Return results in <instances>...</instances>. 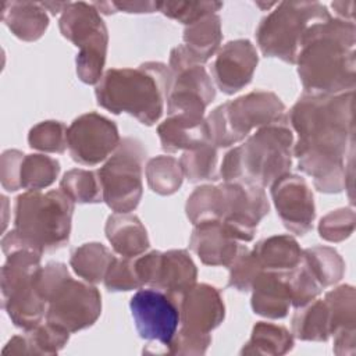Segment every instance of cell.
I'll return each mask as SVG.
<instances>
[{
  "instance_id": "1",
  "label": "cell",
  "mask_w": 356,
  "mask_h": 356,
  "mask_svg": "<svg viewBox=\"0 0 356 356\" xmlns=\"http://www.w3.org/2000/svg\"><path fill=\"white\" fill-rule=\"evenodd\" d=\"M355 90L341 95L303 93L288 113V124L298 134L293 154L298 168L313 178L323 193L346 188V164L355 149Z\"/></svg>"
},
{
  "instance_id": "2",
  "label": "cell",
  "mask_w": 356,
  "mask_h": 356,
  "mask_svg": "<svg viewBox=\"0 0 356 356\" xmlns=\"http://www.w3.org/2000/svg\"><path fill=\"white\" fill-rule=\"evenodd\" d=\"M355 22L330 17L305 33L295 64L306 95H341L356 86Z\"/></svg>"
},
{
  "instance_id": "3",
  "label": "cell",
  "mask_w": 356,
  "mask_h": 356,
  "mask_svg": "<svg viewBox=\"0 0 356 356\" xmlns=\"http://www.w3.org/2000/svg\"><path fill=\"white\" fill-rule=\"evenodd\" d=\"M171 81V70L159 61L136 68H110L97 82L95 96L107 111L127 113L150 127L163 115Z\"/></svg>"
},
{
  "instance_id": "4",
  "label": "cell",
  "mask_w": 356,
  "mask_h": 356,
  "mask_svg": "<svg viewBox=\"0 0 356 356\" xmlns=\"http://www.w3.org/2000/svg\"><path fill=\"white\" fill-rule=\"evenodd\" d=\"M293 131L288 122L256 129L222 159L220 177L224 182L246 181L263 188L289 174L293 153Z\"/></svg>"
},
{
  "instance_id": "5",
  "label": "cell",
  "mask_w": 356,
  "mask_h": 356,
  "mask_svg": "<svg viewBox=\"0 0 356 356\" xmlns=\"http://www.w3.org/2000/svg\"><path fill=\"white\" fill-rule=\"evenodd\" d=\"M75 203L61 191H26L14 204V228L32 248L54 252L68 243Z\"/></svg>"
},
{
  "instance_id": "6",
  "label": "cell",
  "mask_w": 356,
  "mask_h": 356,
  "mask_svg": "<svg viewBox=\"0 0 356 356\" xmlns=\"http://www.w3.org/2000/svg\"><path fill=\"white\" fill-rule=\"evenodd\" d=\"M278 122H288L286 107L270 90H252L222 103L206 118L209 139L216 147L234 146L246 139L253 129Z\"/></svg>"
},
{
  "instance_id": "7",
  "label": "cell",
  "mask_w": 356,
  "mask_h": 356,
  "mask_svg": "<svg viewBox=\"0 0 356 356\" xmlns=\"http://www.w3.org/2000/svg\"><path fill=\"white\" fill-rule=\"evenodd\" d=\"M331 15L318 1H281L261 18L256 29V42L266 57L295 64L305 33Z\"/></svg>"
},
{
  "instance_id": "8",
  "label": "cell",
  "mask_w": 356,
  "mask_h": 356,
  "mask_svg": "<svg viewBox=\"0 0 356 356\" xmlns=\"http://www.w3.org/2000/svg\"><path fill=\"white\" fill-rule=\"evenodd\" d=\"M1 267V306L15 327L28 331L46 318L47 303L38 293L33 277L40 267L42 253L22 248L6 254Z\"/></svg>"
},
{
  "instance_id": "9",
  "label": "cell",
  "mask_w": 356,
  "mask_h": 356,
  "mask_svg": "<svg viewBox=\"0 0 356 356\" xmlns=\"http://www.w3.org/2000/svg\"><path fill=\"white\" fill-rule=\"evenodd\" d=\"M58 28L61 35L79 51L75 58L76 75L86 85H97L103 76L107 56V26L92 3H67Z\"/></svg>"
},
{
  "instance_id": "10",
  "label": "cell",
  "mask_w": 356,
  "mask_h": 356,
  "mask_svg": "<svg viewBox=\"0 0 356 356\" xmlns=\"http://www.w3.org/2000/svg\"><path fill=\"white\" fill-rule=\"evenodd\" d=\"M146 149L135 138H122L114 153L97 170L103 202L114 213L135 210L142 199Z\"/></svg>"
},
{
  "instance_id": "11",
  "label": "cell",
  "mask_w": 356,
  "mask_h": 356,
  "mask_svg": "<svg viewBox=\"0 0 356 356\" xmlns=\"http://www.w3.org/2000/svg\"><path fill=\"white\" fill-rule=\"evenodd\" d=\"M100 314V292L89 282L70 277L47 302L46 321L72 334L92 327Z\"/></svg>"
},
{
  "instance_id": "12",
  "label": "cell",
  "mask_w": 356,
  "mask_h": 356,
  "mask_svg": "<svg viewBox=\"0 0 356 356\" xmlns=\"http://www.w3.org/2000/svg\"><path fill=\"white\" fill-rule=\"evenodd\" d=\"M222 193L221 222L239 242L254 238L259 222L267 216L270 203L264 188L246 181L220 184Z\"/></svg>"
},
{
  "instance_id": "13",
  "label": "cell",
  "mask_w": 356,
  "mask_h": 356,
  "mask_svg": "<svg viewBox=\"0 0 356 356\" xmlns=\"http://www.w3.org/2000/svg\"><path fill=\"white\" fill-rule=\"evenodd\" d=\"M121 138L114 121L97 113L76 117L67 129V149L74 161L82 165H96L107 160Z\"/></svg>"
},
{
  "instance_id": "14",
  "label": "cell",
  "mask_w": 356,
  "mask_h": 356,
  "mask_svg": "<svg viewBox=\"0 0 356 356\" xmlns=\"http://www.w3.org/2000/svg\"><path fill=\"white\" fill-rule=\"evenodd\" d=\"M131 314L142 339L168 348L179 325V306L164 291L139 288L129 300Z\"/></svg>"
},
{
  "instance_id": "15",
  "label": "cell",
  "mask_w": 356,
  "mask_h": 356,
  "mask_svg": "<svg viewBox=\"0 0 356 356\" xmlns=\"http://www.w3.org/2000/svg\"><path fill=\"white\" fill-rule=\"evenodd\" d=\"M271 197L284 227L296 235L313 228L316 206L313 192L303 177L286 174L270 185Z\"/></svg>"
},
{
  "instance_id": "16",
  "label": "cell",
  "mask_w": 356,
  "mask_h": 356,
  "mask_svg": "<svg viewBox=\"0 0 356 356\" xmlns=\"http://www.w3.org/2000/svg\"><path fill=\"white\" fill-rule=\"evenodd\" d=\"M257 63V50L250 40H229L216 53L211 75L222 93L234 95L250 83Z\"/></svg>"
},
{
  "instance_id": "17",
  "label": "cell",
  "mask_w": 356,
  "mask_h": 356,
  "mask_svg": "<svg viewBox=\"0 0 356 356\" xmlns=\"http://www.w3.org/2000/svg\"><path fill=\"white\" fill-rule=\"evenodd\" d=\"M214 97V83L206 68L203 65L188 67L172 74L167 97V114L204 117V111Z\"/></svg>"
},
{
  "instance_id": "18",
  "label": "cell",
  "mask_w": 356,
  "mask_h": 356,
  "mask_svg": "<svg viewBox=\"0 0 356 356\" xmlns=\"http://www.w3.org/2000/svg\"><path fill=\"white\" fill-rule=\"evenodd\" d=\"M182 39L184 43L170 53L168 68L172 74L192 65H203L218 51L222 40L221 18L211 14L185 26Z\"/></svg>"
},
{
  "instance_id": "19",
  "label": "cell",
  "mask_w": 356,
  "mask_h": 356,
  "mask_svg": "<svg viewBox=\"0 0 356 356\" xmlns=\"http://www.w3.org/2000/svg\"><path fill=\"white\" fill-rule=\"evenodd\" d=\"M225 317L221 292L209 284H195L179 302L181 327L210 334Z\"/></svg>"
},
{
  "instance_id": "20",
  "label": "cell",
  "mask_w": 356,
  "mask_h": 356,
  "mask_svg": "<svg viewBox=\"0 0 356 356\" xmlns=\"http://www.w3.org/2000/svg\"><path fill=\"white\" fill-rule=\"evenodd\" d=\"M189 248L203 264L228 267L239 253L242 245L221 221L213 220L195 225L189 239Z\"/></svg>"
},
{
  "instance_id": "21",
  "label": "cell",
  "mask_w": 356,
  "mask_h": 356,
  "mask_svg": "<svg viewBox=\"0 0 356 356\" xmlns=\"http://www.w3.org/2000/svg\"><path fill=\"white\" fill-rule=\"evenodd\" d=\"M197 270L184 249L160 252L156 263L154 275L149 288L164 291L179 306L182 296L196 284Z\"/></svg>"
},
{
  "instance_id": "22",
  "label": "cell",
  "mask_w": 356,
  "mask_h": 356,
  "mask_svg": "<svg viewBox=\"0 0 356 356\" xmlns=\"http://www.w3.org/2000/svg\"><path fill=\"white\" fill-rule=\"evenodd\" d=\"M250 305L256 314L267 318H284L291 305L286 271L261 270L252 285Z\"/></svg>"
},
{
  "instance_id": "23",
  "label": "cell",
  "mask_w": 356,
  "mask_h": 356,
  "mask_svg": "<svg viewBox=\"0 0 356 356\" xmlns=\"http://www.w3.org/2000/svg\"><path fill=\"white\" fill-rule=\"evenodd\" d=\"M161 147L167 153L191 150L204 143H210L209 129L204 117L182 114L168 115L157 127Z\"/></svg>"
},
{
  "instance_id": "24",
  "label": "cell",
  "mask_w": 356,
  "mask_h": 356,
  "mask_svg": "<svg viewBox=\"0 0 356 356\" xmlns=\"http://www.w3.org/2000/svg\"><path fill=\"white\" fill-rule=\"evenodd\" d=\"M104 232L114 252L122 257H138L150 246L146 228L136 216L129 213L111 214Z\"/></svg>"
},
{
  "instance_id": "25",
  "label": "cell",
  "mask_w": 356,
  "mask_h": 356,
  "mask_svg": "<svg viewBox=\"0 0 356 356\" xmlns=\"http://www.w3.org/2000/svg\"><path fill=\"white\" fill-rule=\"evenodd\" d=\"M1 19L14 36L24 42H35L49 26L47 10L36 1H4Z\"/></svg>"
},
{
  "instance_id": "26",
  "label": "cell",
  "mask_w": 356,
  "mask_h": 356,
  "mask_svg": "<svg viewBox=\"0 0 356 356\" xmlns=\"http://www.w3.org/2000/svg\"><path fill=\"white\" fill-rule=\"evenodd\" d=\"M261 270L289 271L302 260V249L291 235H273L259 241L252 249Z\"/></svg>"
},
{
  "instance_id": "27",
  "label": "cell",
  "mask_w": 356,
  "mask_h": 356,
  "mask_svg": "<svg viewBox=\"0 0 356 356\" xmlns=\"http://www.w3.org/2000/svg\"><path fill=\"white\" fill-rule=\"evenodd\" d=\"M293 348V335L284 325L259 321L254 324L249 341L243 345L241 355L281 356Z\"/></svg>"
},
{
  "instance_id": "28",
  "label": "cell",
  "mask_w": 356,
  "mask_h": 356,
  "mask_svg": "<svg viewBox=\"0 0 356 356\" xmlns=\"http://www.w3.org/2000/svg\"><path fill=\"white\" fill-rule=\"evenodd\" d=\"M115 256L100 242H88L75 248L70 257V266L78 277L89 284H99L111 266Z\"/></svg>"
},
{
  "instance_id": "29",
  "label": "cell",
  "mask_w": 356,
  "mask_h": 356,
  "mask_svg": "<svg viewBox=\"0 0 356 356\" xmlns=\"http://www.w3.org/2000/svg\"><path fill=\"white\" fill-rule=\"evenodd\" d=\"M292 317V335L300 341L325 342L331 337L330 316L324 299H314Z\"/></svg>"
},
{
  "instance_id": "30",
  "label": "cell",
  "mask_w": 356,
  "mask_h": 356,
  "mask_svg": "<svg viewBox=\"0 0 356 356\" xmlns=\"http://www.w3.org/2000/svg\"><path fill=\"white\" fill-rule=\"evenodd\" d=\"M302 259L323 289L335 285L343 277L345 261L334 248L317 245L303 249Z\"/></svg>"
},
{
  "instance_id": "31",
  "label": "cell",
  "mask_w": 356,
  "mask_h": 356,
  "mask_svg": "<svg viewBox=\"0 0 356 356\" xmlns=\"http://www.w3.org/2000/svg\"><path fill=\"white\" fill-rule=\"evenodd\" d=\"M324 302L328 309L331 335L356 330V292L352 285H339L327 292Z\"/></svg>"
},
{
  "instance_id": "32",
  "label": "cell",
  "mask_w": 356,
  "mask_h": 356,
  "mask_svg": "<svg viewBox=\"0 0 356 356\" xmlns=\"http://www.w3.org/2000/svg\"><path fill=\"white\" fill-rule=\"evenodd\" d=\"M146 181L149 188L161 196L175 193L184 181L179 161L172 156H156L146 163Z\"/></svg>"
},
{
  "instance_id": "33",
  "label": "cell",
  "mask_w": 356,
  "mask_h": 356,
  "mask_svg": "<svg viewBox=\"0 0 356 356\" xmlns=\"http://www.w3.org/2000/svg\"><path fill=\"white\" fill-rule=\"evenodd\" d=\"M178 161L184 177L188 178L189 182L218 179V147L211 143H204L199 147L185 150Z\"/></svg>"
},
{
  "instance_id": "34",
  "label": "cell",
  "mask_w": 356,
  "mask_h": 356,
  "mask_svg": "<svg viewBox=\"0 0 356 356\" xmlns=\"http://www.w3.org/2000/svg\"><path fill=\"white\" fill-rule=\"evenodd\" d=\"M60 189L74 203L86 204L103 202V191L97 171L72 168L61 178Z\"/></svg>"
},
{
  "instance_id": "35",
  "label": "cell",
  "mask_w": 356,
  "mask_h": 356,
  "mask_svg": "<svg viewBox=\"0 0 356 356\" xmlns=\"http://www.w3.org/2000/svg\"><path fill=\"white\" fill-rule=\"evenodd\" d=\"M60 174V163L46 154H25L21 164V189L40 191L50 186Z\"/></svg>"
},
{
  "instance_id": "36",
  "label": "cell",
  "mask_w": 356,
  "mask_h": 356,
  "mask_svg": "<svg viewBox=\"0 0 356 356\" xmlns=\"http://www.w3.org/2000/svg\"><path fill=\"white\" fill-rule=\"evenodd\" d=\"M188 220L196 225L203 221L221 220L222 193L220 185H202L196 188L186 200Z\"/></svg>"
},
{
  "instance_id": "37",
  "label": "cell",
  "mask_w": 356,
  "mask_h": 356,
  "mask_svg": "<svg viewBox=\"0 0 356 356\" xmlns=\"http://www.w3.org/2000/svg\"><path fill=\"white\" fill-rule=\"evenodd\" d=\"M29 355H56L68 342L70 332L49 321L25 331Z\"/></svg>"
},
{
  "instance_id": "38",
  "label": "cell",
  "mask_w": 356,
  "mask_h": 356,
  "mask_svg": "<svg viewBox=\"0 0 356 356\" xmlns=\"http://www.w3.org/2000/svg\"><path fill=\"white\" fill-rule=\"evenodd\" d=\"M67 127L61 121L47 120L36 124L28 134L32 149L44 153H64L67 149Z\"/></svg>"
},
{
  "instance_id": "39",
  "label": "cell",
  "mask_w": 356,
  "mask_h": 356,
  "mask_svg": "<svg viewBox=\"0 0 356 356\" xmlns=\"http://www.w3.org/2000/svg\"><path fill=\"white\" fill-rule=\"evenodd\" d=\"M286 282L291 292V305L295 309L303 307L317 299L323 288L313 277L303 259L292 270L286 271Z\"/></svg>"
},
{
  "instance_id": "40",
  "label": "cell",
  "mask_w": 356,
  "mask_h": 356,
  "mask_svg": "<svg viewBox=\"0 0 356 356\" xmlns=\"http://www.w3.org/2000/svg\"><path fill=\"white\" fill-rule=\"evenodd\" d=\"M220 8H222L221 1H157V11L185 26L216 14Z\"/></svg>"
},
{
  "instance_id": "41",
  "label": "cell",
  "mask_w": 356,
  "mask_h": 356,
  "mask_svg": "<svg viewBox=\"0 0 356 356\" xmlns=\"http://www.w3.org/2000/svg\"><path fill=\"white\" fill-rule=\"evenodd\" d=\"M228 286L239 292H248L252 289L256 277L261 271V267L257 259L254 257L253 252L245 245H242L239 253L228 266Z\"/></svg>"
},
{
  "instance_id": "42",
  "label": "cell",
  "mask_w": 356,
  "mask_h": 356,
  "mask_svg": "<svg viewBox=\"0 0 356 356\" xmlns=\"http://www.w3.org/2000/svg\"><path fill=\"white\" fill-rule=\"evenodd\" d=\"M355 231V211L341 207L327 213L318 222V234L324 241L342 242Z\"/></svg>"
},
{
  "instance_id": "43",
  "label": "cell",
  "mask_w": 356,
  "mask_h": 356,
  "mask_svg": "<svg viewBox=\"0 0 356 356\" xmlns=\"http://www.w3.org/2000/svg\"><path fill=\"white\" fill-rule=\"evenodd\" d=\"M103 282L110 292H128L142 288V284L135 273L134 259L122 256L113 260Z\"/></svg>"
},
{
  "instance_id": "44",
  "label": "cell",
  "mask_w": 356,
  "mask_h": 356,
  "mask_svg": "<svg viewBox=\"0 0 356 356\" xmlns=\"http://www.w3.org/2000/svg\"><path fill=\"white\" fill-rule=\"evenodd\" d=\"M70 277V271L64 263L51 261L47 263L44 267H39L33 277V284L38 293L47 303L53 293L57 291V288Z\"/></svg>"
},
{
  "instance_id": "45",
  "label": "cell",
  "mask_w": 356,
  "mask_h": 356,
  "mask_svg": "<svg viewBox=\"0 0 356 356\" xmlns=\"http://www.w3.org/2000/svg\"><path fill=\"white\" fill-rule=\"evenodd\" d=\"M211 343L210 334H202L181 327L171 339L167 353L170 355H204Z\"/></svg>"
},
{
  "instance_id": "46",
  "label": "cell",
  "mask_w": 356,
  "mask_h": 356,
  "mask_svg": "<svg viewBox=\"0 0 356 356\" xmlns=\"http://www.w3.org/2000/svg\"><path fill=\"white\" fill-rule=\"evenodd\" d=\"M25 154L17 149H10L3 152L0 157V181L3 189L8 192H15L21 189V164Z\"/></svg>"
},
{
  "instance_id": "47",
  "label": "cell",
  "mask_w": 356,
  "mask_h": 356,
  "mask_svg": "<svg viewBox=\"0 0 356 356\" xmlns=\"http://www.w3.org/2000/svg\"><path fill=\"white\" fill-rule=\"evenodd\" d=\"M334 337L332 350L335 355H355L356 350V330L353 331H341Z\"/></svg>"
},
{
  "instance_id": "48",
  "label": "cell",
  "mask_w": 356,
  "mask_h": 356,
  "mask_svg": "<svg viewBox=\"0 0 356 356\" xmlns=\"http://www.w3.org/2000/svg\"><path fill=\"white\" fill-rule=\"evenodd\" d=\"M115 11H124L129 14L154 13L157 11V1H111Z\"/></svg>"
},
{
  "instance_id": "49",
  "label": "cell",
  "mask_w": 356,
  "mask_h": 356,
  "mask_svg": "<svg viewBox=\"0 0 356 356\" xmlns=\"http://www.w3.org/2000/svg\"><path fill=\"white\" fill-rule=\"evenodd\" d=\"M3 355H29V348L25 335L13 337L4 346Z\"/></svg>"
},
{
  "instance_id": "50",
  "label": "cell",
  "mask_w": 356,
  "mask_h": 356,
  "mask_svg": "<svg viewBox=\"0 0 356 356\" xmlns=\"http://www.w3.org/2000/svg\"><path fill=\"white\" fill-rule=\"evenodd\" d=\"M332 10L337 14L338 19L342 21H348V22H353V13H355V1L349 0V1H332L331 3Z\"/></svg>"
},
{
  "instance_id": "51",
  "label": "cell",
  "mask_w": 356,
  "mask_h": 356,
  "mask_svg": "<svg viewBox=\"0 0 356 356\" xmlns=\"http://www.w3.org/2000/svg\"><path fill=\"white\" fill-rule=\"evenodd\" d=\"M67 3H68V1H67ZM67 3H61V1H44V3H42V4H43V7H44L47 11H50L53 15H56V14H61V13H63V10L65 8Z\"/></svg>"
}]
</instances>
